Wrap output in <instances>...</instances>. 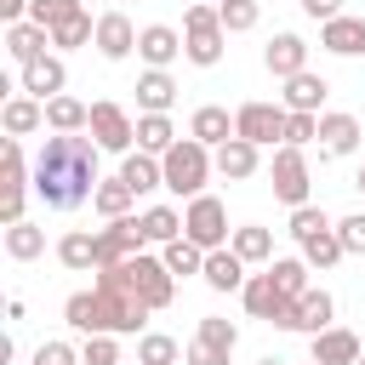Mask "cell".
<instances>
[{
    "mask_svg": "<svg viewBox=\"0 0 365 365\" xmlns=\"http://www.w3.org/2000/svg\"><path fill=\"white\" fill-rule=\"evenodd\" d=\"M97 143L91 137H80V131H51L46 143H40V154H34V194L46 200V211H74V205H86L91 194H97Z\"/></svg>",
    "mask_w": 365,
    "mask_h": 365,
    "instance_id": "1",
    "label": "cell"
},
{
    "mask_svg": "<svg viewBox=\"0 0 365 365\" xmlns=\"http://www.w3.org/2000/svg\"><path fill=\"white\" fill-rule=\"evenodd\" d=\"M148 314H154V308H143L131 291H114V285L74 291V297L63 302V319H68L80 336H137Z\"/></svg>",
    "mask_w": 365,
    "mask_h": 365,
    "instance_id": "2",
    "label": "cell"
},
{
    "mask_svg": "<svg viewBox=\"0 0 365 365\" xmlns=\"http://www.w3.org/2000/svg\"><path fill=\"white\" fill-rule=\"evenodd\" d=\"M97 285H114V291H131L143 308H171V297H177V279H171V268L154 257V251H137L131 262H120V268H103L97 274Z\"/></svg>",
    "mask_w": 365,
    "mask_h": 365,
    "instance_id": "3",
    "label": "cell"
},
{
    "mask_svg": "<svg viewBox=\"0 0 365 365\" xmlns=\"http://www.w3.org/2000/svg\"><path fill=\"white\" fill-rule=\"evenodd\" d=\"M160 171H165V188H171V194L200 200V194H205V177L217 171V154H211L205 143H194V137H177V148L160 160Z\"/></svg>",
    "mask_w": 365,
    "mask_h": 365,
    "instance_id": "4",
    "label": "cell"
},
{
    "mask_svg": "<svg viewBox=\"0 0 365 365\" xmlns=\"http://www.w3.org/2000/svg\"><path fill=\"white\" fill-rule=\"evenodd\" d=\"M222 40H228V29H222L217 6H188L182 11V57L194 68H217L222 63Z\"/></svg>",
    "mask_w": 365,
    "mask_h": 365,
    "instance_id": "5",
    "label": "cell"
},
{
    "mask_svg": "<svg viewBox=\"0 0 365 365\" xmlns=\"http://www.w3.org/2000/svg\"><path fill=\"white\" fill-rule=\"evenodd\" d=\"M182 234H188L200 251H222V245L234 240V228H228V205H222L217 194L188 200V211H182Z\"/></svg>",
    "mask_w": 365,
    "mask_h": 365,
    "instance_id": "6",
    "label": "cell"
},
{
    "mask_svg": "<svg viewBox=\"0 0 365 365\" xmlns=\"http://www.w3.org/2000/svg\"><path fill=\"white\" fill-rule=\"evenodd\" d=\"M268 182H274V194L297 211V205H308V188H314V171H308V154L302 148H291V143H279L274 148V165H268Z\"/></svg>",
    "mask_w": 365,
    "mask_h": 365,
    "instance_id": "7",
    "label": "cell"
},
{
    "mask_svg": "<svg viewBox=\"0 0 365 365\" xmlns=\"http://www.w3.org/2000/svg\"><path fill=\"white\" fill-rule=\"evenodd\" d=\"M285 120H291L285 103H240L234 108V137L268 148V143H285Z\"/></svg>",
    "mask_w": 365,
    "mask_h": 365,
    "instance_id": "8",
    "label": "cell"
},
{
    "mask_svg": "<svg viewBox=\"0 0 365 365\" xmlns=\"http://www.w3.org/2000/svg\"><path fill=\"white\" fill-rule=\"evenodd\" d=\"M86 131H91V143H97L103 154H131V143H137V120H131L120 103H108V97L91 103V125H86Z\"/></svg>",
    "mask_w": 365,
    "mask_h": 365,
    "instance_id": "9",
    "label": "cell"
},
{
    "mask_svg": "<svg viewBox=\"0 0 365 365\" xmlns=\"http://www.w3.org/2000/svg\"><path fill=\"white\" fill-rule=\"evenodd\" d=\"M137 251H143V228H137V217H114V222L97 228V274L131 262Z\"/></svg>",
    "mask_w": 365,
    "mask_h": 365,
    "instance_id": "10",
    "label": "cell"
},
{
    "mask_svg": "<svg viewBox=\"0 0 365 365\" xmlns=\"http://www.w3.org/2000/svg\"><path fill=\"white\" fill-rule=\"evenodd\" d=\"M359 143H365V131H359L354 114H342V108L319 114V160H342V154H354Z\"/></svg>",
    "mask_w": 365,
    "mask_h": 365,
    "instance_id": "11",
    "label": "cell"
},
{
    "mask_svg": "<svg viewBox=\"0 0 365 365\" xmlns=\"http://www.w3.org/2000/svg\"><path fill=\"white\" fill-rule=\"evenodd\" d=\"M262 68H268L274 80L302 74V68H308V40H302V34H274V40L262 46Z\"/></svg>",
    "mask_w": 365,
    "mask_h": 365,
    "instance_id": "12",
    "label": "cell"
},
{
    "mask_svg": "<svg viewBox=\"0 0 365 365\" xmlns=\"http://www.w3.org/2000/svg\"><path fill=\"white\" fill-rule=\"evenodd\" d=\"M137 34H143V29H131L125 11H103V17H97V51H103L108 63L131 57V51H137Z\"/></svg>",
    "mask_w": 365,
    "mask_h": 365,
    "instance_id": "13",
    "label": "cell"
},
{
    "mask_svg": "<svg viewBox=\"0 0 365 365\" xmlns=\"http://www.w3.org/2000/svg\"><path fill=\"white\" fill-rule=\"evenodd\" d=\"M137 57H143L148 68H171V63L182 57V34H177L171 23H148V29L137 34Z\"/></svg>",
    "mask_w": 365,
    "mask_h": 365,
    "instance_id": "14",
    "label": "cell"
},
{
    "mask_svg": "<svg viewBox=\"0 0 365 365\" xmlns=\"http://www.w3.org/2000/svg\"><path fill=\"white\" fill-rule=\"evenodd\" d=\"M63 86H68V68H63V57H57V51H46L40 63H29V68H23V97L51 103V97H63Z\"/></svg>",
    "mask_w": 365,
    "mask_h": 365,
    "instance_id": "15",
    "label": "cell"
},
{
    "mask_svg": "<svg viewBox=\"0 0 365 365\" xmlns=\"http://www.w3.org/2000/svg\"><path fill=\"white\" fill-rule=\"evenodd\" d=\"M319 46L331 51V57H365V17H331V23H319Z\"/></svg>",
    "mask_w": 365,
    "mask_h": 365,
    "instance_id": "16",
    "label": "cell"
},
{
    "mask_svg": "<svg viewBox=\"0 0 365 365\" xmlns=\"http://www.w3.org/2000/svg\"><path fill=\"white\" fill-rule=\"evenodd\" d=\"M188 137H194V143H205V148L217 154V148L234 137V114H228L222 103H200V108H194V120H188Z\"/></svg>",
    "mask_w": 365,
    "mask_h": 365,
    "instance_id": "17",
    "label": "cell"
},
{
    "mask_svg": "<svg viewBox=\"0 0 365 365\" xmlns=\"http://www.w3.org/2000/svg\"><path fill=\"white\" fill-rule=\"evenodd\" d=\"M257 165H262V148H257V143H245V137H228V143L217 148V177H228V182L257 177Z\"/></svg>",
    "mask_w": 365,
    "mask_h": 365,
    "instance_id": "18",
    "label": "cell"
},
{
    "mask_svg": "<svg viewBox=\"0 0 365 365\" xmlns=\"http://www.w3.org/2000/svg\"><path fill=\"white\" fill-rule=\"evenodd\" d=\"M331 314H336V297H331L325 285H308V291L297 297V331H302V336L331 331Z\"/></svg>",
    "mask_w": 365,
    "mask_h": 365,
    "instance_id": "19",
    "label": "cell"
},
{
    "mask_svg": "<svg viewBox=\"0 0 365 365\" xmlns=\"http://www.w3.org/2000/svg\"><path fill=\"white\" fill-rule=\"evenodd\" d=\"M171 103H177V80L165 68H143L137 74V108L143 114H171Z\"/></svg>",
    "mask_w": 365,
    "mask_h": 365,
    "instance_id": "20",
    "label": "cell"
},
{
    "mask_svg": "<svg viewBox=\"0 0 365 365\" xmlns=\"http://www.w3.org/2000/svg\"><path fill=\"white\" fill-rule=\"evenodd\" d=\"M0 125H6V137H34V131H46V103L40 97H6Z\"/></svg>",
    "mask_w": 365,
    "mask_h": 365,
    "instance_id": "21",
    "label": "cell"
},
{
    "mask_svg": "<svg viewBox=\"0 0 365 365\" xmlns=\"http://www.w3.org/2000/svg\"><path fill=\"white\" fill-rule=\"evenodd\" d=\"M120 182L143 200V194H154V188H165V171H160V160L154 154H143V148H131L125 160H120Z\"/></svg>",
    "mask_w": 365,
    "mask_h": 365,
    "instance_id": "22",
    "label": "cell"
},
{
    "mask_svg": "<svg viewBox=\"0 0 365 365\" xmlns=\"http://www.w3.org/2000/svg\"><path fill=\"white\" fill-rule=\"evenodd\" d=\"M211 291H245V262L234 257V245H222V251H205V274H200Z\"/></svg>",
    "mask_w": 365,
    "mask_h": 365,
    "instance_id": "23",
    "label": "cell"
},
{
    "mask_svg": "<svg viewBox=\"0 0 365 365\" xmlns=\"http://www.w3.org/2000/svg\"><path fill=\"white\" fill-rule=\"evenodd\" d=\"M308 359H314V365H354V359H359V336H354V331H342V325H331V331H319V336H314Z\"/></svg>",
    "mask_w": 365,
    "mask_h": 365,
    "instance_id": "24",
    "label": "cell"
},
{
    "mask_svg": "<svg viewBox=\"0 0 365 365\" xmlns=\"http://www.w3.org/2000/svg\"><path fill=\"white\" fill-rule=\"evenodd\" d=\"M325 97H331V86H325L314 68H302V74L285 80V108H291V114H319Z\"/></svg>",
    "mask_w": 365,
    "mask_h": 365,
    "instance_id": "25",
    "label": "cell"
},
{
    "mask_svg": "<svg viewBox=\"0 0 365 365\" xmlns=\"http://www.w3.org/2000/svg\"><path fill=\"white\" fill-rule=\"evenodd\" d=\"M46 46H51V29H40V23H11L6 29V51L29 68V63H40L46 57Z\"/></svg>",
    "mask_w": 365,
    "mask_h": 365,
    "instance_id": "26",
    "label": "cell"
},
{
    "mask_svg": "<svg viewBox=\"0 0 365 365\" xmlns=\"http://www.w3.org/2000/svg\"><path fill=\"white\" fill-rule=\"evenodd\" d=\"M137 148L154 154V160H165V154L177 148V125H171V114H137Z\"/></svg>",
    "mask_w": 365,
    "mask_h": 365,
    "instance_id": "27",
    "label": "cell"
},
{
    "mask_svg": "<svg viewBox=\"0 0 365 365\" xmlns=\"http://www.w3.org/2000/svg\"><path fill=\"white\" fill-rule=\"evenodd\" d=\"M57 262L74 268V274H86V268L97 274V234H91V228H68V234L57 240Z\"/></svg>",
    "mask_w": 365,
    "mask_h": 365,
    "instance_id": "28",
    "label": "cell"
},
{
    "mask_svg": "<svg viewBox=\"0 0 365 365\" xmlns=\"http://www.w3.org/2000/svg\"><path fill=\"white\" fill-rule=\"evenodd\" d=\"M240 302H245V314H251V319H274V308L285 302V291H279V285H274V274L262 268V274H251V279H245Z\"/></svg>",
    "mask_w": 365,
    "mask_h": 365,
    "instance_id": "29",
    "label": "cell"
},
{
    "mask_svg": "<svg viewBox=\"0 0 365 365\" xmlns=\"http://www.w3.org/2000/svg\"><path fill=\"white\" fill-rule=\"evenodd\" d=\"M137 228H143V245H171V240H182V217H177L171 205H148V211L137 217Z\"/></svg>",
    "mask_w": 365,
    "mask_h": 365,
    "instance_id": "30",
    "label": "cell"
},
{
    "mask_svg": "<svg viewBox=\"0 0 365 365\" xmlns=\"http://www.w3.org/2000/svg\"><path fill=\"white\" fill-rule=\"evenodd\" d=\"M131 200H137V194H131L120 177H103L97 194H91V211H97L103 222H114V217H131Z\"/></svg>",
    "mask_w": 365,
    "mask_h": 365,
    "instance_id": "31",
    "label": "cell"
},
{
    "mask_svg": "<svg viewBox=\"0 0 365 365\" xmlns=\"http://www.w3.org/2000/svg\"><path fill=\"white\" fill-rule=\"evenodd\" d=\"M234 257L240 262H274V234L262 228V222H245V228H234Z\"/></svg>",
    "mask_w": 365,
    "mask_h": 365,
    "instance_id": "32",
    "label": "cell"
},
{
    "mask_svg": "<svg viewBox=\"0 0 365 365\" xmlns=\"http://www.w3.org/2000/svg\"><path fill=\"white\" fill-rule=\"evenodd\" d=\"M160 262L171 268V279H188V274H205V251L182 234V240H171V245H160Z\"/></svg>",
    "mask_w": 365,
    "mask_h": 365,
    "instance_id": "33",
    "label": "cell"
},
{
    "mask_svg": "<svg viewBox=\"0 0 365 365\" xmlns=\"http://www.w3.org/2000/svg\"><path fill=\"white\" fill-rule=\"evenodd\" d=\"M46 125H51V131H86V125H91V108H86L80 97L63 91V97L46 103Z\"/></svg>",
    "mask_w": 365,
    "mask_h": 365,
    "instance_id": "34",
    "label": "cell"
},
{
    "mask_svg": "<svg viewBox=\"0 0 365 365\" xmlns=\"http://www.w3.org/2000/svg\"><path fill=\"white\" fill-rule=\"evenodd\" d=\"M40 251H46V228H34L29 217L6 228V257H11V262H34Z\"/></svg>",
    "mask_w": 365,
    "mask_h": 365,
    "instance_id": "35",
    "label": "cell"
},
{
    "mask_svg": "<svg viewBox=\"0 0 365 365\" xmlns=\"http://www.w3.org/2000/svg\"><path fill=\"white\" fill-rule=\"evenodd\" d=\"M342 257H348V251H342V240H336V228H325V234H314V240H302V262H308V268H319V274H325V268H336Z\"/></svg>",
    "mask_w": 365,
    "mask_h": 365,
    "instance_id": "36",
    "label": "cell"
},
{
    "mask_svg": "<svg viewBox=\"0 0 365 365\" xmlns=\"http://www.w3.org/2000/svg\"><path fill=\"white\" fill-rule=\"evenodd\" d=\"M177 359H182L177 336H165V331H143L137 336V365H177Z\"/></svg>",
    "mask_w": 365,
    "mask_h": 365,
    "instance_id": "37",
    "label": "cell"
},
{
    "mask_svg": "<svg viewBox=\"0 0 365 365\" xmlns=\"http://www.w3.org/2000/svg\"><path fill=\"white\" fill-rule=\"evenodd\" d=\"M51 46H57V51H74V46H97V17H86V11H80V17L57 23V29H51Z\"/></svg>",
    "mask_w": 365,
    "mask_h": 365,
    "instance_id": "38",
    "label": "cell"
},
{
    "mask_svg": "<svg viewBox=\"0 0 365 365\" xmlns=\"http://www.w3.org/2000/svg\"><path fill=\"white\" fill-rule=\"evenodd\" d=\"M268 274H274V285H279L285 297H302V291H308V274H314V268H308L302 257H274V262H268Z\"/></svg>",
    "mask_w": 365,
    "mask_h": 365,
    "instance_id": "39",
    "label": "cell"
},
{
    "mask_svg": "<svg viewBox=\"0 0 365 365\" xmlns=\"http://www.w3.org/2000/svg\"><path fill=\"white\" fill-rule=\"evenodd\" d=\"M194 342H205V348H222V354H234V348H240V325H228V319L205 314V319H200V331H194Z\"/></svg>",
    "mask_w": 365,
    "mask_h": 365,
    "instance_id": "40",
    "label": "cell"
},
{
    "mask_svg": "<svg viewBox=\"0 0 365 365\" xmlns=\"http://www.w3.org/2000/svg\"><path fill=\"white\" fill-rule=\"evenodd\" d=\"M217 17H222L228 34H245V29H257L262 6H257V0H217Z\"/></svg>",
    "mask_w": 365,
    "mask_h": 365,
    "instance_id": "41",
    "label": "cell"
},
{
    "mask_svg": "<svg viewBox=\"0 0 365 365\" xmlns=\"http://www.w3.org/2000/svg\"><path fill=\"white\" fill-rule=\"evenodd\" d=\"M68 17H80V0H29V23H40V29H57Z\"/></svg>",
    "mask_w": 365,
    "mask_h": 365,
    "instance_id": "42",
    "label": "cell"
},
{
    "mask_svg": "<svg viewBox=\"0 0 365 365\" xmlns=\"http://www.w3.org/2000/svg\"><path fill=\"white\" fill-rule=\"evenodd\" d=\"M325 228H336V222H331L319 205H297V211H291V234H297V245L314 240V234H325Z\"/></svg>",
    "mask_w": 365,
    "mask_h": 365,
    "instance_id": "43",
    "label": "cell"
},
{
    "mask_svg": "<svg viewBox=\"0 0 365 365\" xmlns=\"http://www.w3.org/2000/svg\"><path fill=\"white\" fill-rule=\"evenodd\" d=\"M285 143H291V148L319 143V114H291V120H285Z\"/></svg>",
    "mask_w": 365,
    "mask_h": 365,
    "instance_id": "44",
    "label": "cell"
},
{
    "mask_svg": "<svg viewBox=\"0 0 365 365\" xmlns=\"http://www.w3.org/2000/svg\"><path fill=\"white\" fill-rule=\"evenodd\" d=\"M80 359L86 365H120V336H86Z\"/></svg>",
    "mask_w": 365,
    "mask_h": 365,
    "instance_id": "45",
    "label": "cell"
},
{
    "mask_svg": "<svg viewBox=\"0 0 365 365\" xmlns=\"http://www.w3.org/2000/svg\"><path fill=\"white\" fill-rule=\"evenodd\" d=\"M336 240H342V251H348V257H365V211L342 217V222H336Z\"/></svg>",
    "mask_w": 365,
    "mask_h": 365,
    "instance_id": "46",
    "label": "cell"
},
{
    "mask_svg": "<svg viewBox=\"0 0 365 365\" xmlns=\"http://www.w3.org/2000/svg\"><path fill=\"white\" fill-rule=\"evenodd\" d=\"M34 365H86V359H80V348H68V342H40V348H34Z\"/></svg>",
    "mask_w": 365,
    "mask_h": 365,
    "instance_id": "47",
    "label": "cell"
},
{
    "mask_svg": "<svg viewBox=\"0 0 365 365\" xmlns=\"http://www.w3.org/2000/svg\"><path fill=\"white\" fill-rule=\"evenodd\" d=\"M182 365H228V354H222V348H205V342H188Z\"/></svg>",
    "mask_w": 365,
    "mask_h": 365,
    "instance_id": "48",
    "label": "cell"
},
{
    "mask_svg": "<svg viewBox=\"0 0 365 365\" xmlns=\"http://www.w3.org/2000/svg\"><path fill=\"white\" fill-rule=\"evenodd\" d=\"M302 11L314 23H331V17H342V0H302Z\"/></svg>",
    "mask_w": 365,
    "mask_h": 365,
    "instance_id": "49",
    "label": "cell"
},
{
    "mask_svg": "<svg viewBox=\"0 0 365 365\" xmlns=\"http://www.w3.org/2000/svg\"><path fill=\"white\" fill-rule=\"evenodd\" d=\"M0 23H29V0H0Z\"/></svg>",
    "mask_w": 365,
    "mask_h": 365,
    "instance_id": "50",
    "label": "cell"
},
{
    "mask_svg": "<svg viewBox=\"0 0 365 365\" xmlns=\"http://www.w3.org/2000/svg\"><path fill=\"white\" fill-rule=\"evenodd\" d=\"M257 365H285V359H274V354H268V359H257Z\"/></svg>",
    "mask_w": 365,
    "mask_h": 365,
    "instance_id": "51",
    "label": "cell"
},
{
    "mask_svg": "<svg viewBox=\"0 0 365 365\" xmlns=\"http://www.w3.org/2000/svg\"><path fill=\"white\" fill-rule=\"evenodd\" d=\"M359 194H365V165H359Z\"/></svg>",
    "mask_w": 365,
    "mask_h": 365,
    "instance_id": "52",
    "label": "cell"
},
{
    "mask_svg": "<svg viewBox=\"0 0 365 365\" xmlns=\"http://www.w3.org/2000/svg\"><path fill=\"white\" fill-rule=\"evenodd\" d=\"M354 365H365V354H359V359H354Z\"/></svg>",
    "mask_w": 365,
    "mask_h": 365,
    "instance_id": "53",
    "label": "cell"
},
{
    "mask_svg": "<svg viewBox=\"0 0 365 365\" xmlns=\"http://www.w3.org/2000/svg\"><path fill=\"white\" fill-rule=\"evenodd\" d=\"M194 6H211V0H194Z\"/></svg>",
    "mask_w": 365,
    "mask_h": 365,
    "instance_id": "54",
    "label": "cell"
},
{
    "mask_svg": "<svg viewBox=\"0 0 365 365\" xmlns=\"http://www.w3.org/2000/svg\"><path fill=\"white\" fill-rule=\"evenodd\" d=\"M308 365H314V359H308Z\"/></svg>",
    "mask_w": 365,
    "mask_h": 365,
    "instance_id": "55",
    "label": "cell"
}]
</instances>
